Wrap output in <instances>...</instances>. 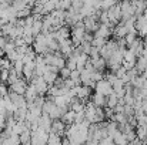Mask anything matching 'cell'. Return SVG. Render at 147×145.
<instances>
[{"label": "cell", "instance_id": "obj_1", "mask_svg": "<svg viewBox=\"0 0 147 145\" xmlns=\"http://www.w3.org/2000/svg\"><path fill=\"white\" fill-rule=\"evenodd\" d=\"M47 141H49V132L43 130L42 127H39L36 131H32V144H47Z\"/></svg>", "mask_w": 147, "mask_h": 145}, {"label": "cell", "instance_id": "obj_2", "mask_svg": "<svg viewBox=\"0 0 147 145\" xmlns=\"http://www.w3.org/2000/svg\"><path fill=\"white\" fill-rule=\"evenodd\" d=\"M107 14H109L110 21H111L114 26H117V24L120 23V20H121V6H120V1H119L117 4L111 6V7L107 10Z\"/></svg>", "mask_w": 147, "mask_h": 145}, {"label": "cell", "instance_id": "obj_3", "mask_svg": "<svg viewBox=\"0 0 147 145\" xmlns=\"http://www.w3.org/2000/svg\"><path fill=\"white\" fill-rule=\"evenodd\" d=\"M94 91L100 93V94H104V96H110L113 93V84L107 78H103V80H100V81L96 83Z\"/></svg>", "mask_w": 147, "mask_h": 145}, {"label": "cell", "instance_id": "obj_4", "mask_svg": "<svg viewBox=\"0 0 147 145\" xmlns=\"http://www.w3.org/2000/svg\"><path fill=\"white\" fill-rule=\"evenodd\" d=\"M136 30H137V34H139V37H146L147 36V17L144 14H140V16H137V19H136Z\"/></svg>", "mask_w": 147, "mask_h": 145}, {"label": "cell", "instance_id": "obj_5", "mask_svg": "<svg viewBox=\"0 0 147 145\" xmlns=\"http://www.w3.org/2000/svg\"><path fill=\"white\" fill-rule=\"evenodd\" d=\"M66 130H67V124H66L61 118H56V120H53L51 131H50V132H56V134L64 137V135H66Z\"/></svg>", "mask_w": 147, "mask_h": 145}, {"label": "cell", "instance_id": "obj_6", "mask_svg": "<svg viewBox=\"0 0 147 145\" xmlns=\"http://www.w3.org/2000/svg\"><path fill=\"white\" fill-rule=\"evenodd\" d=\"M27 86H29V83L23 78V77H20L16 83H13L11 86H9V88H11V90H14L17 94H26V90H27Z\"/></svg>", "mask_w": 147, "mask_h": 145}, {"label": "cell", "instance_id": "obj_7", "mask_svg": "<svg viewBox=\"0 0 147 145\" xmlns=\"http://www.w3.org/2000/svg\"><path fill=\"white\" fill-rule=\"evenodd\" d=\"M111 34H113V27H110L109 24H104V23H100L98 29L94 31V37H104V39H109Z\"/></svg>", "mask_w": 147, "mask_h": 145}, {"label": "cell", "instance_id": "obj_8", "mask_svg": "<svg viewBox=\"0 0 147 145\" xmlns=\"http://www.w3.org/2000/svg\"><path fill=\"white\" fill-rule=\"evenodd\" d=\"M127 48H130L137 57H140L142 54H143V51H144V41H143V39L142 37H139L133 44H130Z\"/></svg>", "mask_w": 147, "mask_h": 145}, {"label": "cell", "instance_id": "obj_9", "mask_svg": "<svg viewBox=\"0 0 147 145\" xmlns=\"http://www.w3.org/2000/svg\"><path fill=\"white\" fill-rule=\"evenodd\" d=\"M51 124H53V118L49 114H42V117L39 118V127H42L43 130L50 132L51 131Z\"/></svg>", "mask_w": 147, "mask_h": 145}, {"label": "cell", "instance_id": "obj_10", "mask_svg": "<svg viewBox=\"0 0 147 145\" xmlns=\"http://www.w3.org/2000/svg\"><path fill=\"white\" fill-rule=\"evenodd\" d=\"M127 33H129V30H127L126 24L120 21V23H119V24H117V26L113 29V34H111V36H113L114 39H120V37H124Z\"/></svg>", "mask_w": 147, "mask_h": 145}, {"label": "cell", "instance_id": "obj_11", "mask_svg": "<svg viewBox=\"0 0 147 145\" xmlns=\"http://www.w3.org/2000/svg\"><path fill=\"white\" fill-rule=\"evenodd\" d=\"M92 101L94 102L96 107H107V96L104 94H100V93H94L92 96Z\"/></svg>", "mask_w": 147, "mask_h": 145}, {"label": "cell", "instance_id": "obj_12", "mask_svg": "<svg viewBox=\"0 0 147 145\" xmlns=\"http://www.w3.org/2000/svg\"><path fill=\"white\" fill-rule=\"evenodd\" d=\"M89 60H90V57H89V54H86V53H82V54L77 55V70H79L80 73L84 70L86 63H87Z\"/></svg>", "mask_w": 147, "mask_h": 145}, {"label": "cell", "instance_id": "obj_13", "mask_svg": "<svg viewBox=\"0 0 147 145\" xmlns=\"http://www.w3.org/2000/svg\"><path fill=\"white\" fill-rule=\"evenodd\" d=\"M93 63V65H94V70L96 71H101V73H104V70L107 68V60L106 58H103V57H98L97 60H94V61H92Z\"/></svg>", "mask_w": 147, "mask_h": 145}, {"label": "cell", "instance_id": "obj_14", "mask_svg": "<svg viewBox=\"0 0 147 145\" xmlns=\"http://www.w3.org/2000/svg\"><path fill=\"white\" fill-rule=\"evenodd\" d=\"M74 118H76V111H74V110H71V108H69V110L64 112V115L61 117V120H63L67 125L73 124V122H74Z\"/></svg>", "mask_w": 147, "mask_h": 145}, {"label": "cell", "instance_id": "obj_15", "mask_svg": "<svg viewBox=\"0 0 147 145\" xmlns=\"http://www.w3.org/2000/svg\"><path fill=\"white\" fill-rule=\"evenodd\" d=\"M57 77H59V73H54V71H50V70H47V71L43 74V78L46 80V83H47L49 86L54 84V81L57 80Z\"/></svg>", "mask_w": 147, "mask_h": 145}, {"label": "cell", "instance_id": "obj_16", "mask_svg": "<svg viewBox=\"0 0 147 145\" xmlns=\"http://www.w3.org/2000/svg\"><path fill=\"white\" fill-rule=\"evenodd\" d=\"M136 68L139 70V73H140V74H142V73L147 68V57L146 55H140V57H137Z\"/></svg>", "mask_w": 147, "mask_h": 145}, {"label": "cell", "instance_id": "obj_17", "mask_svg": "<svg viewBox=\"0 0 147 145\" xmlns=\"http://www.w3.org/2000/svg\"><path fill=\"white\" fill-rule=\"evenodd\" d=\"M20 142L22 144H32V130L30 128H26L20 134Z\"/></svg>", "mask_w": 147, "mask_h": 145}, {"label": "cell", "instance_id": "obj_18", "mask_svg": "<svg viewBox=\"0 0 147 145\" xmlns=\"http://www.w3.org/2000/svg\"><path fill=\"white\" fill-rule=\"evenodd\" d=\"M61 135H59V134H56V132H49V141H47V144L50 145H60L61 144Z\"/></svg>", "mask_w": 147, "mask_h": 145}, {"label": "cell", "instance_id": "obj_19", "mask_svg": "<svg viewBox=\"0 0 147 145\" xmlns=\"http://www.w3.org/2000/svg\"><path fill=\"white\" fill-rule=\"evenodd\" d=\"M117 104H119V97H117V94L113 91L110 96H107V107H110V108H114Z\"/></svg>", "mask_w": 147, "mask_h": 145}, {"label": "cell", "instance_id": "obj_20", "mask_svg": "<svg viewBox=\"0 0 147 145\" xmlns=\"http://www.w3.org/2000/svg\"><path fill=\"white\" fill-rule=\"evenodd\" d=\"M4 144L7 145H16V144H22L20 142V135H16V134H11L10 137H7L4 140Z\"/></svg>", "mask_w": 147, "mask_h": 145}, {"label": "cell", "instance_id": "obj_21", "mask_svg": "<svg viewBox=\"0 0 147 145\" xmlns=\"http://www.w3.org/2000/svg\"><path fill=\"white\" fill-rule=\"evenodd\" d=\"M124 39H126V43H127V47H129L130 44H133V43L139 39V34H137V33H133V31H129V33L124 36Z\"/></svg>", "mask_w": 147, "mask_h": 145}, {"label": "cell", "instance_id": "obj_22", "mask_svg": "<svg viewBox=\"0 0 147 145\" xmlns=\"http://www.w3.org/2000/svg\"><path fill=\"white\" fill-rule=\"evenodd\" d=\"M129 142V140L126 138V135L121 132V131H119L116 135H114V144H127Z\"/></svg>", "mask_w": 147, "mask_h": 145}, {"label": "cell", "instance_id": "obj_23", "mask_svg": "<svg viewBox=\"0 0 147 145\" xmlns=\"http://www.w3.org/2000/svg\"><path fill=\"white\" fill-rule=\"evenodd\" d=\"M107 40H109V39H104V37H94V39H93V41H92V44H93L94 47L101 48L106 43H107Z\"/></svg>", "mask_w": 147, "mask_h": 145}, {"label": "cell", "instance_id": "obj_24", "mask_svg": "<svg viewBox=\"0 0 147 145\" xmlns=\"http://www.w3.org/2000/svg\"><path fill=\"white\" fill-rule=\"evenodd\" d=\"M119 0H101V10H109L111 6L117 4Z\"/></svg>", "mask_w": 147, "mask_h": 145}, {"label": "cell", "instance_id": "obj_25", "mask_svg": "<svg viewBox=\"0 0 147 145\" xmlns=\"http://www.w3.org/2000/svg\"><path fill=\"white\" fill-rule=\"evenodd\" d=\"M70 74H71V70L69 68V67H63V68H60V71H59V76L63 78V80H66V78H69L70 77Z\"/></svg>", "mask_w": 147, "mask_h": 145}, {"label": "cell", "instance_id": "obj_26", "mask_svg": "<svg viewBox=\"0 0 147 145\" xmlns=\"http://www.w3.org/2000/svg\"><path fill=\"white\" fill-rule=\"evenodd\" d=\"M127 71H129V70H127V68H126L124 65H120V67H119V68H117V70H116L114 73H116V76H117L119 78H123V77H124V76L127 74Z\"/></svg>", "mask_w": 147, "mask_h": 145}, {"label": "cell", "instance_id": "obj_27", "mask_svg": "<svg viewBox=\"0 0 147 145\" xmlns=\"http://www.w3.org/2000/svg\"><path fill=\"white\" fill-rule=\"evenodd\" d=\"M9 76H10V70H7V68H1V74H0V80H1V83H7Z\"/></svg>", "mask_w": 147, "mask_h": 145}, {"label": "cell", "instance_id": "obj_28", "mask_svg": "<svg viewBox=\"0 0 147 145\" xmlns=\"http://www.w3.org/2000/svg\"><path fill=\"white\" fill-rule=\"evenodd\" d=\"M83 0H71V7L76 10V11H79L80 13V9L83 7Z\"/></svg>", "mask_w": 147, "mask_h": 145}, {"label": "cell", "instance_id": "obj_29", "mask_svg": "<svg viewBox=\"0 0 147 145\" xmlns=\"http://www.w3.org/2000/svg\"><path fill=\"white\" fill-rule=\"evenodd\" d=\"M100 144H103V145H113V144H114V138H113L111 135H107V137H104V138H101V140H100Z\"/></svg>", "mask_w": 147, "mask_h": 145}, {"label": "cell", "instance_id": "obj_30", "mask_svg": "<svg viewBox=\"0 0 147 145\" xmlns=\"http://www.w3.org/2000/svg\"><path fill=\"white\" fill-rule=\"evenodd\" d=\"M71 7V0H61L60 1V9L61 10H69Z\"/></svg>", "mask_w": 147, "mask_h": 145}, {"label": "cell", "instance_id": "obj_31", "mask_svg": "<svg viewBox=\"0 0 147 145\" xmlns=\"http://www.w3.org/2000/svg\"><path fill=\"white\" fill-rule=\"evenodd\" d=\"M113 110H114V112H124V104H120V102H119Z\"/></svg>", "mask_w": 147, "mask_h": 145}, {"label": "cell", "instance_id": "obj_32", "mask_svg": "<svg viewBox=\"0 0 147 145\" xmlns=\"http://www.w3.org/2000/svg\"><path fill=\"white\" fill-rule=\"evenodd\" d=\"M142 93H143L144 96H147V80L144 81V84H143V87H142Z\"/></svg>", "mask_w": 147, "mask_h": 145}, {"label": "cell", "instance_id": "obj_33", "mask_svg": "<svg viewBox=\"0 0 147 145\" xmlns=\"http://www.w3.org/2000/svg\"><path fill=\"white\" fill-rule=\"evenodd\" d=\"M142 76H143V77H144V78L147 80V68L144 70V71H143V73H142Z\"/></svg>", "mask_w": 147, "mask_h": 145}, {"label": "cell", "instance_id": "obj_34", "mask_svg": "<svg viewBox=\"0 0 147 145\" xmlns=\"http://www.w3.org/2000/svg\"><path fill=\"white\" fill-rule=\"evenodd\" d=\"M144 112H146V115H147V107H146V108H144Z\"/></svg>", "mask_w": 147, "mask_h": 145}, {"label": "cell", "instance_id": "obj_35", "mask_svg": "<svg viewBox=\"0 0 147 145\" xmlns=\"http://www.w3.org/2000/svg\"><path fill=\"white\" fill-rule=\"evenodd\" d=\"M1 98H3V94H1V93H0V100H1Z\"/></svg>", "mask_w": 147, "mask_h": 145}]
</instances>
